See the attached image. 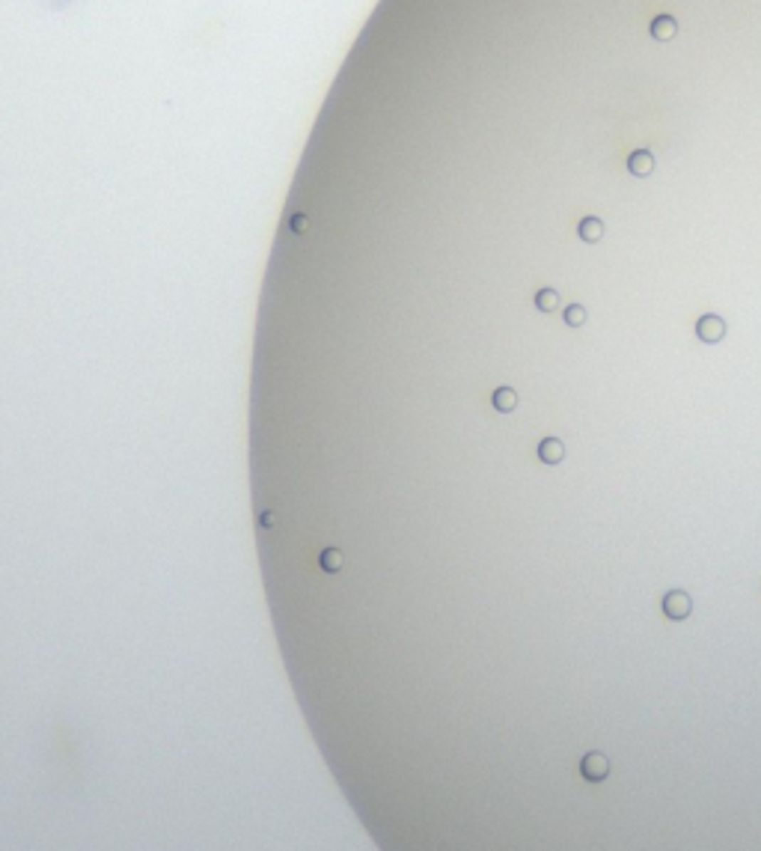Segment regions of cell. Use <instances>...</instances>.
Segmentation results:
<instances>
[{
    "instance_id": "obj_1",
    "label": "cell",
    "mask_w": 761,
    "mask_h": 851,
    "mask_svg": "<svg viewBox=\"0 0 761 851\" xmlns=\"http://www.w3.org/2000/svg\"><path fill=\"white\" fill-rule=\"evenodd\" d=\"M663 613H666V620H672V622L687 620V616L693 613L690 595H687L684 590H672V592H666V595H663Z\"/></svg>"
},
{
    "instance_id": "obj_2",
    "label": "cell",
    "mask_w": 761,
    "mask_h": 851,
    "mask_svg": "<svg viewBox=\"0 0 761 851\" xmlns=\"http://www.w3.org/2000/svg\"><path fill=\"white\" fill-rule=\"evenodd\" d=\"M725 330H729V328H725V319H720V315H714V313L699 315V322H696V337L702 343H708V345L720 343L725 337Z\"/></svg>"
},
{
    "instance_id": "obj_3",
    "label": "cell",
    "mask_w": 761,
    "mask_h": 851,
    "mask_svg": "<svg viewBox=\"0 0 761 851\" xmlns=\"http://www.w3.org/2000/svg\"><path fill=\"white\" fill-rule=\"evenodd\" d=\"M580 771L589 783H601V780H607V774H610V759H607L604 753H598V750H592V753L583 756Z\"/></svg>"
},
{
    "instance_id": "obj_4",
    "label": "cell",
    "mask_w": 761,
    "mask_h": 851,
    "mask_svg": "<svg viewBox=\"0 0 761 851\" xmlns=\"http://www.w3.org/2000/svg\"><path fill=\"white\" fill-rule=\"evenodd\" d=\"M628 170H631V176H636V179L651 176V173H654V155L649 152V149H636V152L628 155Z\"/></svg>"
},
{
    "instance_id": "obj_5",
    "label": "cell",
    "mask_w": 761,
    "mask_h": 851,
    "mask_svg": "<svg viewBox=\"0 0 761 851\" xmlns=\"http://www.w3.org/2000/svg\"><path fill=\"white\" fill-rule=\"evenodd\" d=\"M649 33L657 39V42H669V39H675V33H678V21L672 19V15H657V19L651 21V27H649Z\"/></svg>"
},
{
    "instance_id": "obj_6",
    "label": "cell",
    "mask_w": 761,
    "mask_h": 851,
    "mask_svg": "<svg viewBox=\"0 0 761 851\" xmlns=\"http://www.w3.org/2000/svg\"><path fill=\"white\" fill-rule=\"evenodd\" d=\"M538 459L545 464H560L565 459V444L560 438H545L538 444Z\"/></svg>"
},
{
    "instance_id": "obj_7",
    "label": "cell",
    "mask_w": 761,
    "mask_h": 851,
    "mask_svg": "<svg viewBox=\"0 0 761 851\" xmlns=\"http://www.w3.org/2000/svg\"><path fill=\"white\" fill-rule=\"evenodd\" d=\"M577 236H580L586 244L601 241V239H604V221L595 218V214H589V218H583V221L577 224Z\"/></svg>"
},
{
    "instance_id": "obj_8",
    "label": "cell",
    "mask_w": 761,
    "mask_h": 851,
    "mask_svg": "<svg viewBox=\"0 0 761 851\" xmlns=\"http://www.w3.org/2000/svg\"><path fill=\"white\" fill-rule=\"evenodd\" d=\"M491 402H494V408H497L500 414H512V411L518 408V393H515L512 387H497V390L491 393Z\"/></svg>"
},
{
    "instance_id": "obj_9",
    "label": "cell",
    "mask_w": 761,
    "mask_h": 851,
    "mask_svg": "<svg viewBox=\"0 0 761 851\" xmlns=\"http://www.w3.org/2000/svg\"><path fill=\"white\" fill-rule=\"evenodd\" d=\"M535 307L541 313H553L556 307H560V292L556 289H538L535 292Z\"/></svg>"
},
{
    "instance_id": "obj_10",
    "label": "cell",
    "mask_w": 761,
    "mask_h": 851,
    "mask_svg": "<svg viewBox=\"0 0 761 851\" xmlns=\"http://www.w3.org/2000/svg\"><path fill=\"white\" fill-rule=\"evenodd\" d=\"M586 307L583 304H568L565 310H562V322L568 325V328H583L586 325Z\"/></svg>"
}]
</instances>
